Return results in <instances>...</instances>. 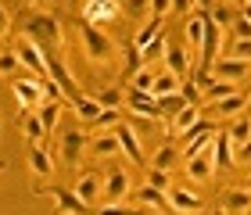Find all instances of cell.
I'll use <instances>...</instances> for the list:
<instances>
[{
  "label": "cell",
  "instance_id": "obj_35",
  "mask_svg": "<svg viewBox=\"0 0 251 215\" xmlns=\"http://www.w3.org/2000/svg\"><path fill=\"white\" fill-rule=\"evenodd\" d=\"M22 69V61L15 58V50H4L0 54V75H7V79H15V72Z\"/></svg>",
  "mask_w": 251,
  "mask_h": 215
},
{
  "label": "cell",
  "instance_id": "obj_51",
  "mask_svg": "<svg viewBox=\"0 0 251 215\" xmlns=\"http://www.w3.org/2000/svg\"><path fill=\"white\" fill-rule=\"evenodd\" d=\"M198 215H204V212H198Z\"/></svg>",
  "mask_w": 251,
  "mask_h": 215
},
{
  "label": "cell",
  "instance_id": "obj_43",
  "mask_svg": "<svg viewBox=\"0 0 251 215\" xmlns=\"http://www.w3.org/2000/svg\"><path fill=\"white\" fill-rule=\"evenodd\" d=\"M169 11H176V15H190L194 0H169Z\"/></svg>",
  "mask_w": 251,
  "mask_h": 215
},
{
  "label": "cell",
  "instance_id": "obj_44",
  "mask_svg": "<svg viewBox=\"0 0 251 215\" xmlns=\"http://www.w3.org/2000/svg\"><path fill=\"white\" fill-rule=\"evenodd\" d=\"M194 7H198V11H204V15H208V11L215 7V0H194Z\"/></svg>",
  "mask_w": 251,
  "mask_h": 215
},
{
  "label": "cell",
  "instance_id": "obj_8",
  "mask_svg": "<svg viewBox=\"0 0 251 215\" xmlns=\"http://www.w3.org/2000/svg\"><path fill=\"white\" fill-rule=\"evenodd\" d=\"M187 176L194 179V183H212V176H215V165H212V143L201 147L198 154L187 158Z\"/></svg>",
  "mask_w": 251,
  "mask_h": 215
},
{
  "label": "cell",
  "instance_id": "obj_48",
  "mask_svg": "<svg viewBox=\"0 0 251 215\" xmlns=\"http://www.w3.org/2000/svg\"><path fill=\"white\" fill-rule=\"evenodd\" d=\"M22 4H25V7H32V4H36V0H22Z\"/></svg>",
  "mask_w": 251,
  "mask_h": 215
},
{
  "label": "cell",
  "instance_id": "obj_7",
  "mask_svg": "<svg viewBox=\"0 0 251 215\" xmlns=\"http://www.w3.org/2000/svg\"><path fill=\"white\" fill-rule=\"evenodd\" d=\"M86 133L83 129H65L61 133V162H65V168H75L79 165V158H83V151H86Z\"/></svg>",
  "mask_w": 251,
  "mask_h": 215
},
{
  "label": "cell",
  "instance_id": "obj_50",
  "mask_svg": "<svg viewBox=\"0 0 251 215\" xmlns=\"http://www.w3.org/2000/svg\"><path fill=\"white\" fill-rule=\"evenodd\" d=\"M115 4H122V0H115Z\"/></svg>",
  "mask_w": 251,
  "mask_h": 215
},
{
  "label": "cell",
  "instance_id": "obj_26",
  "mask_svg": "<svg viewBox=\"0 0 251 215\" xmlns=\"http://www.w3.org/2000/svg\"><path fill=\"white\" fill-rule=\"evenodd\" d=\"M22 133H25V140L29 143H40L43 137H47V133H43V126H40V115H36V111H22Z\"/></svg>",
  "mask_w": 251,
  "mask_h": 215
},
{
  "label": "cell",
  "instance_id": "obj_30",
  "mask_svg": "<svg viewBox=\"0 0 251 215\" xmlns=\"http://www.w3.org/2000/svg\"><path fill=\"white\" fill-rule=\"evenodd\" d=\"M179 90V79L169 75V72H154V83H151V97H165V94H176Z\"/></svg>",
  "mask_w": 251,
  "mask_h": 215
},
{
  "label": "cell",
  "instance_id": "obj_10",
  "mask_svg": "<svg viewBox=\"0 0 251 215\" xmlns=\"http://www.w3.org/2000/svg\"><path fill=\"white\" fill-rule=\"evenodd\" d=\"M212 79H223V83H233V79H244L248 75V61H237V58H215L212 69H208Z\"/></svg>",
  "mask_w": 251,
  "mask_h": 215
},
{
  "label": "cell",
  "instance_id": "obj_34",
  "mask_svg": "<svg viewBox=\"0 0 251 215\" xmlns=\"http://www.w3.org/2000/svg\"><path fill=\"white\" fill-rule=\"evenodd\" d=\"M162 54H165V36H162V32H158V36H154L151 43H147V47H140V58H144V65L158 61Z\"/></svg>",
  "mask_w": 251,
  "mask_h": 215
},
{
  "label": "cell",
  "instance_id": "obj_13",
  "mask_svg": "<svg viewBox=\"0 0 251 215\" xmlns=\"http://www.w3.org/2000/svg\"><path fill=\"white\" fill-rule=\"evenodd\" d=\"M47 197H54V205H58V215H90V208L72 194V190L54 187V190H47Z\"/></svg>",
  "mask_w": 251,
  "mask_h": 215
},
{
  "label": "cell",
  "instance_id": "obj_49",
  "mask_svg": "<svg viewBox=\"0 0 251 215\" xmlns=\"http://www.w3.org/2000/svg\"><path fill=\"white\" fill-rule=\"evenodd\" d=\"M0 172H4V162H0Z\"/></svg>",
  "mask_w": 251,
  "mask_h": 215
},
{
  "label": "cell",
  "instance_id": "obj_38",
  "mask_svg": "<svg viewBox=\"0 0 251 215\" xmlns=\"http://www.w3.org/2000/svg\"><path fill=\"white\" fill-rule=\"evenodd\" d=\"M119 7L126 11V15H133V18H144L147 15V0H122Z\"/></svg>",
  "mask_w": 251,
  "mask_h": 215
},
{
  "label": "cell",
  "instance_id": "obj_20",
  "mask_svg": "<svg viewBox=\"0 0 251 215\" xmlns=\"http://www.w3.org/2000/svg\"><path fill=\"white\" fill-rule=\"evenodd\" d=\"M61 108H65V100H43V104L36 108V115H40V126H43V133H50L58 129V119H61Z\"/></svg>",
  "mask_w": 251,
  "mask_h": 215
},
{
  "label": "cell",
  "instance_id": "obj_23",
  "mask_svg": "<svg viewBox=\"0 0 251 215\" xmlns=\"http://www.w3.org/2000/svg\"><path fill=\"white\" fill-rule=\"evenodd\" d=\"M173 165H179V154H176V147H173V143L158 147V151L151 154V162H147V168H162V172H169Z\"/></svg>",
  "mask_w": 251,
  "mask_h": 215
},
{
  "label": "cell",
  "instance_id": "obj_37",
  "mask_svg": "<svg viewBox=\"0 0 251 215\" xmlns=\"http://www.w3.org/2000/svg\"><path fill=\"white\" fill-rule=\"evenodd\" d=\"M94 100L100 108H119L122 104V94H119V90H100V94H94Z\"/></svg>",
  "mask_w": 251,
  "mask_h": 215
},
{
  "label": "cell",
  "instance_id": "obj_29",
  "mask_svg": "<svg viewBox=\"0 0 251 215\" xmlns=\"http://www.w3.org/2000/svg\"><path fill=\"white\" fill-rule=\"evenodd\" d=\"M122 122V111L119 108H100V115L90 122V126H94V133H108V129H115Z\"/></svg>",
  "mask_w": 251,
  "mask_h": 215
},
{
  "label": "cell",
  "instance_id": "obj_15",
  "mask_svg": "<svg viewBox=\"0 0 251 215\" xmlns=\"http://www.w3.org/2000/svg\"><path fill=\"white\" fill-rule=\"evenodd\" d=\"M244 104H248V97L244 94H230V97H219V100H212L208 104V111L215 119H237L244 111Z\"/></svg>",
  "mask_w": 251,
  "mask_h": 215
},
{
  "label": "cell",
  "instance_id": "obj_45",
  "mask_svg": "<svg viewBox=\"0 0 251 215\" xmlns=\"http://www.w3.org/2000/svg\"><path fill=\"white\" fill-rule=\"evenodd\" d=\"M7 25H11V18H7V11L0 7V36H4V32H7Z\"/></svg>",
  "mask_w": 251,
  "mask_h": 215
},
{
  "label": "cell",
  "instance_id": "obj_41",
  "mask_svg": "<svg viewBox=\"0 0 251 215\" xmlns=\"http://www.w3.org/2000/svg\"><path fill=\"white\" fill-rule=\"evenodd\" d=\"M147 4H151V18L165 22V15H169V0H147Z\"/></svg>",
  "mask_w": 251,
  "mask_h": 215
},
{
  "label": "cell",
  "instance_id": "obj_2",
  "mask_svg": "<svg viewBox=\"0 0 251 215\" xmlns=\"http://www.w3.org/2000/svg\"><path fill=\"white\" fill-rule=\"evenodd\" d=\"M79 40H83V47H86V54H90V61L108 65L111 58H115V40H111L104 29H97L94 22H79Z\"/></svg>",
  "mask_w": 251,
  "mask_h": 215
},
{
  "label": "cell",
  "instance_id": "obj_9",
  "mask_svg": "<svg viewBox=\"0 0 251 215\" xmlns=\"http://www.w3.org/2000/svg\"><path fill=\"white\" fill-rule=\"evenodd\" d=\"M100 183H104V176H100V172H97V168H94V172H83V176H79V179H75V187H72V194H75L79 201H83V205H86V208H94V205H97V201H100Z\"/></svg>",
  "mask_w": 251,
  "mask_h": 215
},
{
  "label": "cell",
  "instance_id": "obj_21",
  "mask_svg": "<svg viewBox=\"0 0 251 215\" xmlns=\"http://www.w3.org/2000/svg\"><path fill=\"white\" fill-rule=\"evenodd\" d=\"M86 147H90V154H97V158H108V154H119V137L115 133H97L94 140H86Z\"/></svg>",
  "mask_w": 251,
  "mask_h": 215
},
{
  "label": "cell",
  "instance_id": "obj_31",
  "mask_svg": "<svg viewBox=\"0 0 251 215\" xmlns=\"http://www.w3.org/2000/svg\"><path fill=\"white\" fill-rule=\"evenodd\" d=\"M248 205H251V197H248V190H244V187H241V190H226V212H230V215H233V212H241V215H244Z\"/></svg>",
  "mask_w": 251,
  "mask_h": 215
},
{
  "label": "cell",
  "instance_id": "obj_1",
  "mask_svg": "<svg viewBox=\"0 0 251 215\" xmlns=\"http://www.w3.org/2000/svg\"><path fill=\"white\" fill-rule=\"evenodd\" d=\"M18 29H22V40H32L43 50H61V43H65L61 22H58V15H50V11H29Z\"/></svg>",
  "mask_w": 251,
  "mask_h": 215
},
{
  "label": "cell",
  "instance_id": "obj_5",
  "mask_svg": "<svg viewBox=\"0 0 251 215\" xmlns=\"http://www.w3.org/2000/svg\"><path fill=\"white\" fill-rule=\"evenodd\" d=\"M165 205L173 208V212H179V215H198V212H204V201L194 194V190H187V187H169L165 190Z\"/></svg>",
  "mask_w": 251,
  "mask_h": 215
},
{
  "label": "cell",
  "instance_id": "obj_19",
  "mask_svg": "<svg viewBox=\"0 0 251 215\" xmlns=\"http://www.w3.org/2000/svg\"><path fill=\"white\" fill-rule=\"evenodd\" d=\"M29 168H32L40 179H50V176H54V162H50V154L43 151L40 143H29Z\"/></svg>",
  "mask_w": 251,
  "mask_h": 215
},
{
  "label": "cell",
  "instance_id": "obj_40",
  "mask_svg": "<svg viewBox=\"0 0 251 215\" xmlns=\"http://www.w3.org/2000/svg\"><path fill=\"white\" fill-rule=\"evenodd\" d=\"M230 58H237V61H248V58H251V43H248V40H233Z\"/></svg>",
  "mask_w": 251,
  "mask_h": 215
},
{
  "label": "cell",
  "instance_id": "obj_11",
  "mask_svg": "<svg viewBox=\"0 0 251 215\" xmlns=\"http://www.w3.org/2000/svg\"><path fill=\"white\" fill-rule=\"evenodd\" d=\"M111 133L119 137V151H126V158H129L133 165H147V158H144V151H140V140H136V133H133L129 126H122V122H119Z\"/></svg>",
  "mask_w": 251,
  "mask_h": 215
},
{
  "label": "cell",
  "instance_id": "obj_4",
  "mask_svg": "<svg viewBox=\"0 0 251 215\" xmlns=\"http://www.w3.org/2000/svg\"><path fill=\"white\" fill-rule=\"evenodd\" d=\"M129 172H122V168H111V172L104 176V183H100V201L104 205H122L126 197H129Z\"/></svg>",
  "mask_w": 251,
  "mask_h": 215
},
{
  "label": "cell",
  "instance_id": "obj_16",
  "mask_svg": "<svg viewBox=\"0 0 251 215\" xmlns=\"http://www.w3.org/2000/svg\"><path fill=\"white\" fill-rule=\"evenodd\" d=\"M129 111L140 119H151V122H162V111H158V100L151 94H136V90H129Z\"/></svg>",
  "mask_w": 251,
  "mask_h": 215
},
{
  "label": "cell",
  "instance_id": "obj_25",
  "mask_svg": "<svg viewBox=\"0 0 251 215\" xmlns=\"http://www.w3.org/2000/svg\"><path fill=\"white\" fill-rule=\"evenodd\" d=\"M119 15V4L115 0H108V4H86L83 7V22H108Z\"/></svg>",
  "mask_w": 251,
  "mask_h": 215
},
{
  "label": "cell",
  "instance_id": "obj_28",
  "mask_svg": "<svg viewBox=\"0 0 251 215\" xmlns=\"http://www.w3.org/2000/svg\"><path fill=\"white\" fill-rule=\"evenodd\" d=\"M198 119H201V111H198V108H183V111H176V115H173V126H169V129H173V137H183V133H187Z\"/></svg>",
  "mask_w": 251,
  "mask_h": 215
},
{
  "label": "cell",
  "instance_id": "obj_6",
  "mask_svg": "<svg viewBox=\"0 0 251 215\" xmlns=\"http://www.w3.org/2000/svg\"><path fill=\"white\" fill-rule=\"evenodd\" d=\"M212 137H215V126H212V122H204V119H198V122H194V126L183 133V137H179V140H183V158L198 154L201 147H208Z\"/></svg>",
  "mask_w": 251,
  "mask_h": 215
},
{
  "label": "cell",
  "instance_id": "obj_27",
  "mask_svg": "<svg viewBox=\"0 0 251 215\" xmlns=\"http://www.w3.org/2000/svg\"><path fill=\"white\" fill-rule=\"evenodd\" d=\"M230 147H248V137H251V122H248V115L241 111V115L233 119V126H230Z\"/></svg>",
  "mask_w": 251,
  "mask_h": 215
},
{
  "label": "cell",
  "instance_id": "obj_3",
  "mask_svg": "<svg viewBox=\"0 0 251 215\" xmlns=\"http://www.w3.org/2000/svg\"><path fill=\"white\" fill-rule=\"evenodd\" d=\"M15 58L22 61V69L32 72V83L47 79V61H43V50H40L32 40H18V43H15Z\"/></svg>",
  "mask_w": 251,
  "mask_h": 215
},
{
  "label": "cell",
  "instance_id": "obj_42",
  "mask_svg": "<svg viewBox=\"0 0 251 215\" xmlns=\"http://www.w3.org/2000/svg\"><path fill=\"white\" fill-rule=\"evenodd\" d=\"M248 32H251V25H248V15H241L233 22V40H248Z\"/></svg>",
  "mask_w": 251,
  "mask_h": 215
},
{
  "label": "cell",
  "instance_id": "obj_36",
  "mask_svg": "<svg viewBox=\"0 0 251 215\" xmlns=\"http://www.w3.org/2000/svg\"><path fill=\"white\" fill-rule=\"evenodd\" d=\"M122 50H126V72H129V75H133L136 69H144V58H140V50H136L133 43H126Z\"/></svg>",
  "mask_w": 251,
  "mask_h": 215
},
{
  "label": "cell",
  "instance_id": "obj_32",
  "mask_svg": "<svg viewBox=\"0 0 251 215\" xmlns=\"http://www.w3.org/2000/svg\"><path fill=\"white\" fill-rule=\"evenodd\" d=\"M158 32H162V22L158 18H147V25H140V32H136V40H133V47L140 50V47H147V43H151Z\"/></svg>",
  "mask_w": 251,
  "mask_h": 215
},
{
  "label": "cell",
  "instance_id": "obj_12",
  "mask_svg": "<svg viewBox=\"0 0 251 215\" xmlns=\"http://www.w3.org/2000/svg\"><path fill=\"white\" fill-rule=\"evenodd\" d=\"M11 90H15L18 104L25 108V111H32V108L43 104V94H40V86L32 83V79H11Z\"/></svg>",
  "mask_w": 251,
  "mask_h": 215
},
{
  "label": "cell",
  "instance_id": "obj_24",
  "mask_svg": "<svg viewBox=\"0 0 251 215\" xmlns=\"http://www.w3.org/2000/svg\"><path fill=\"white\" fill-rule=\"evenodd\" d=\"M72 108H75L79 122H94V119L100 115V104H97L94 97H86V94H75V97H72Z\"/></svg>",
  "mask_w": 251,
  "mask_h": 215
},
{
  "label": "cell",
  "instance_id": "obj_14",
  "mask_svg": "<svg viewBox=\"0 0 251 215\" xmlns=\"http://www.w3.org/2000/svg\"><path fill=\"white\" fill-rule=\"evenodd\" d=\"M129 197H133L140 208H154V212H165V208H169V205H165V190H158V187H151V183L129 190Z\"/></svg>",
  "mask_w": 251,
  "mask_h": 215
},
{
  "label": "cell",
  "instance_id": "obj_33",
  "mask_svg": "<svg viewBox=\"0 0 251 215\" xmlns=\"http://www.w3.org/2000/svg\"><path fill=\"white\" fill-rule=\"evenodd\" d=\"M129 79H133V90H136V94H151V83H154V72H151V65L136 69Z\"/></svg>",
  "mask_w": 251,
  "mask_h": 215
},
{
  "label": "cell",
  "instance_id": "obj_39",
  "mask_svg": "<svg viewBox=\"0 0 251 215\" xmlns=\"http://www.w3.org/2000/svg\"><path fill=\"white\" fill-rule=\"evenodd\" d=\"M147 183L158 187V190H169V187H173V183H169V172H162V168H151V172H147Z\"/></svg>",
  "mask_w": 251,
  "mask_h": 215
},
{
  "label": "cell",
  "instance_id": "obj_46",
  "mask_svg": "<svg viewBox=\"0 0 251 215\" xmlns=\"http://www.w3.org/2000/svg\"><path fill=\"white\" fill-rule=\"evenodd\" d=\"M208 215H230V212H226V208H212Z\"/></svg>",
  "mask_w": 251,
  "mask_h": 215
},
{
  "label": "cell",
  "instance_id": "obj_47",
  "mask_svg": "<svg viewBox=\"0 0 251 215\" xmlns=\"http://www.w3.org/2000/svg\"><path fill=\"white\" fill-rule=\"evenodd\" d=\"M86 4H108V0H86Z\"/></svg>",
  "mask_w": 251,
  "mask_h": 215
},
{
  "label": "cell",
  "instance_id": "obj_22",
  "mask_svg": "<svg viewBox=\"0 0 251 215\" xmlns=\"http://www.w3.org/2000/svg\"><path fill=\"white\" fill-rule=\"evenodd\" d=\"M204 11H190L187 15V43H190V50L187 54H198V47H201V32H204Z\"/></svg>",
  "mask_w": 251,
  "mask_h": 215
},
{
  "label": "cell",
  "instance_id": "obj_17",
  "mask_svg": "<svg viewBox=\"0 0 251 215\" xmlns=\"http://www.w3.org/2000/svg\"><path fill=\"white\" fill-rule=\"evenodd\" d=\"M165 69H169V75H176V79H190V54L187 50H179V47H169L165 43Z\"/></svg>",
  "mask_w": 251,
  "mask_h": 215
},
{
  "label": "cell",
  "instance_id": "obj_18",
  "mask_svg": "<svg viewBox=\"0 0 251 215\" xmlns=\"http://www.w3.org/2000/svg\"><path fill=\"white\" fill-rule=\"evenodd\" d=\"M212 165L215 168H233V147L226 133H215L212 137Z\"/></svg>",
  "mask_w": 251,
  "mask_h": 215
}]
</instances>
